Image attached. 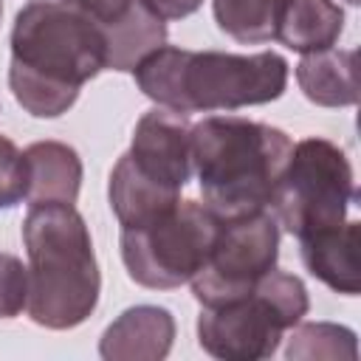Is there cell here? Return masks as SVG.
Listing matches in <instances>:
<instances>
[{"mask_svg": "<svg viewBox=\"0 0 361 361\" xmlns=\"http://www.w3.org/2000/svg\"><path fill=\"white\" fill-rule=\"evenodd\" d=\"M107 68L104 34L62 0L23 6L11 28L8 87L37 118H56L73 107L79 87Z\"/></svg>", "mask_w": 361, "mask_h": 361, "instance_id": "1", "label": "cell"}, {"mask_svg": "<svg viewBox=\"0 0 361 361\" xmlns=\"http://www.w3.org/2000/svg\"><path fill=\"white\" fill-rule=\"evenodd\" d=\"M133 73L147 99L183 116L265 104L279 99L288 85V62L274 51L228 54L161 45Z\"/></svg>", "mask_w": 361, "mask_h": 361, "instance_id": "2", "label": "cell"}, {"mask_svg": "<svg viewBox=\"0 0 361 361\" xmlns=\"http://www.w3.org/2000/svg\"><path fill=\"white\" fill-rule=\"evenodd\" d=\"M290 149V135L262 121L206 116L192 124V169L203 206L220 220L265 212Z\"/></svg>", "mask_w": 361, "mask_h": 361, "instance_id": "3", "label": "cell"}, {"mask_svg": "<svg viewBox=\"0 0 361 361\" xmlns=\"http://www.w3.org/2000/svg\"><path fill=\"white\" fill-rule=\"evenodd\" d=\"M28 316L48 330L79 327L99 305L102 276L85 217L65 203L31 206L23 220Z\"/></svg>", "mask_w": 361, "mask_h": 361, "instance_id": "4", "label": "cell"}, {"mask_svg": "<svg viewBox=\"0 0 361 361\" xmlns=\"http://www.w3.org/2000/svg\"><path fill=\"white\" fill-rule=\"evenodd\" d=\"M310 299L299 276L271 268L245 296L203 307L197 316L200 347L223 361H262L271 358L302 316Z\"/></svg>", "mask_w": 361, "mask_h": 361, "instance_id": "5", "label": "cell"}, {"mask_svg": "<svg viewBox=\"0 0 361 361\" xmlns=\"http://www.w3.org/2000/svg\"><path fill=\"white\" fill-rule=\"evenodd\" d=\"M353 197V166L344 149L327 138L313 135L293 144L285 172L274 189L271 209L285 231H290L296 240H305L341 226Z\"/></svg>", "mask_w": 361, "mask_h": 361, "instance_id": "6", "label": "cell"}, {"mask_svg": "<svg viewBox=\"0 0 361 361\" xmlns=\"http://www.w3.org/2000/svg\"><path fill=\"white\" fill-rule=\"evenodd\" d=\"M220 217L197 200H178L175 209L141 228H121V259L133 282L169 290L192 282L212 254Z\"/></svg>", "mask_w": 361, "mask_h": 361, "instance_id": "7", "label": "cell"}, {"mask_svg": "<svg viewBox=\"0 0 361 361\" xmlns=\"http://www.w3.org/2000/svg\"><path fill=\"white\" fill-rule=\"evenodd\" d=\"M279 257V223L265 209L248 217L223 220L209 259L192 276V293L203 307L245 296Z\"/></svg>", "mask_w": 361, "mask_h": 361, "instance_id": "8", "label": "cell"}, {"mask_svg": "<svg viewBox=\"0 0 361 361\" xmlns=\"http://www.w3.org/2000/svg\"><path fill=\"white\" fill-rule=\"evenodd\" d=\"M127 158L144 178H149L158 186H166L172 192H180L192 175V124H189V118L169 107L147 110L135 124Z\"/></svg>", "mask_w": 361, "mask_h": 361, "instance_id": "9", "label": "cell"}, {"mask_svg": "<svg viewBox=\"0 0 361 361\" xmlns=\"http://www.w3.org/2000/svg\"><path fill=\"white\" fill-rule=\"evenodd\" d=\"M175 341V319L166 307H127L99 341V355L107 361H161Z\"/></svg>", "mask_w": 361, "mask_h": 361, "instance_id": "10", "label": "cell"}, {"mask_svg": "<svg viewBox=\"0 0 361 361\" xmlns=\"http://www.w3.org/2000/svg\"><path fill=\"white\" fill-rule=\"evenodd\" d=\"M299 243H302V259L319 282H324L330 290L344 296H355L361 290V262H358L361 223L358 220H344L341 226L310 234Z\"/></svg>", "mask_w": 361, "mask_h": 361, "instance_id": "11", "label": "cell"}, {"mask_svg": "<svg viewBox=\"0 0 361 361\" xmlns=\"http://www.w3.org/2000/svg\"><path fill=\"white\" fill-rule=\"evenodd\" d=\"M25 197L28 206H73L82 186V158L62 141H37L25 147Z\"/></svg>", "mask_w": 361, "mask_h": 361, "instance_id": "12", "label": "cell"}, {"mask_svg": "<svg viewBox=\"0 0 361 361\" xmlns=\"http://www.w3.org/2000/svg\"><path fill=\"white\" fill-rule=\"evenodd\" d=\"M110 209L118 217L121 228H141L152 220H158L161 214H166L169 209L178 206L180 192H172L166 186H158L155 180L144 178L133 161L127 158V152L116 161L113 172H110Z\"/></svg>", "mask_w": 361, "mask_h": 361, "instance_id": "13", "label": "cell"}, {"mask_svg": "<svg viewBox=\"0 0 361 361\" xmlns=\"http://www.w3.org/2000/svg\"><path fill=\"white\" fill-rule=\"evenodd\" d=\"M296 82L302 93L319 107H350L358 102L355 82V51H313L302 54L296 65Z\"/></svg>", "mask_w": 361, "mask_h": 361, "instance_id": "14", "label": "cell"}, {"mask_svg": "<svg viewBox=\"0 0 361 361\" xmlns=\"http://www.w3.org/2000/svg\"><path fill=\"white\" fill-rule=\"evenodd\" d=\"M344 31V11L333 0H285L276 39L299 54L333 48Z\"/></svg>", "mask_w": 361, "mask_h": 361, "instance_id": "15", "label": "cell"}, {"mask_svg": "<svg viewBox=\"0 0 361 361\" xmlns=\"http://www.w3.org/2000/svg\"><path fill=\"white\" fill-rule=\"evenodd\" d=\"M102 34L107 48V68L113 71H133L147 54H152L166 42L164 20L147 11L141 3H135L121 23L102 28Z\"/></svg>", "mask_w": 361, "mask_h": 361, "instance_id": "16", "label": "cell"}, {"mask_svg": "<svg viewBox=\"0 0 361 361\" xmlns=\"http://www.w3.org/2000/svg\"><path fill=\"white\" fill-rule=\"evenodd\" d=\"M282 8L285 0H212L217 28L245 45L276 39Z\"/></svg>", "mask_w": 361, "mask_h": 361, "instance_id": "17", "label": "cell"}, {"mask_svg": "<svg viewBox=\"0 0 361 361\" xmlns=\"http://www.w3.org/2000/svg\"><path fill=\"white\" fill-rule=\"evenodd\" d=\"M288 361H355V333L333 322H296L285 347Z\"/></svg>", "mask_w": 361, "mask_h": 361, "instance_id": "18", "label": "cell"}, {"mask_svg": "<svg viewBox=\"0 0 361 361\" xmlns=\"http://www.w3.org/2000/svg\"><path fill=\"white\" fill-rule=\"evenodd\" d=\"M28 305V268L20 257L0 251V319H14Z\"/></svg>", "mask_w": 361, "mask_h": 361, "instance_id": "19", "label": "cell"}, {"mask_svg": "<svg viewBox=\"0 0 361 361\" xmlns=\"http://www.w3.org/2000/svg\"><path fill=\"white\" fill-rule=\"evenodd\" d=\"M25 197V158L17 144L0 135V209H8Z\"/></svg>", "mask_w": 361, "mask_h": 361, "instance_id": "20", "label": "cell"}, {"mask_svg": "<svg viewBox=\"0 0 361 361\" xmlns=\"http://www.w3.org/2000/svg\"><path fill=\"white\" fill-rule=\"evenodd\" d=\"M62 3L76 8L79 14H85L99 28H110V25L121 23L138 0H62Z\"/></svg>", "mask_w": 361, "mask_h": 361, "instance_id": "21", "label": "cell"}, {"mask_svg": "<svg viewBox=\"0 0 361 361\" xmlns=\"http://www.w3.org/2000/svg\"><path fill=\"white\" fill-rule=\"evenodd\" d=\"M138 3L161 20H183V17L195 14L203 0H138Z\"/></svg>", "mask_w": 361, "mask_h": 361, "instance_id": "22", "label": "cell"}, {"mask_svg": "<svg viewBox=\"0 0 361 361\" xmlns=\"http://www.w3.org/2000/svg\"><path fill=\"white\" fill-rule=\"evenodd\" d=\"M0 14H3V3H0Z\"/></svg>", "mask_w": 361, "mask_h": 361, "instance_id": "23", "label": "cell"}]
</instances>
